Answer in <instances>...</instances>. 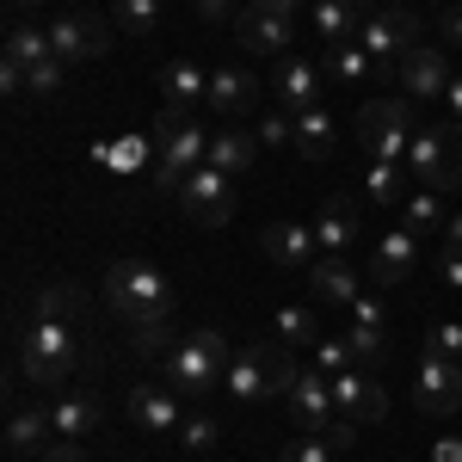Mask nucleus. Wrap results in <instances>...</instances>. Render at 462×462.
<instances>
[{"label":"nucleus","mask_w":462,"mask_h":462,"mask_svg":"<svg viewBox=\"0 0 462 462\" xmlns=\"http://www.w3.org/2000/svg\"><path fill=\"white\" fill-rule=\"evenodd\" d=\"M106 309L130 327V346L143 357H167L179 339V290L161 265L148 259H111L106 265Z\"/></svg>","instance_id":"1"},{"label":"nucleus","mask_w":462,"mask_h":462,"mask_svg":"<svg viewBox=\"0 0 462 462\" xmlns=\"http://www.w3.org/2000/svg\"><path fill=\"white\" fill-rule=\"evenodd\" d=\"M154 143H161V154H154L148 179H154V191L179 198V185H185V179H191L198 167H204V161H210V130H204L191 111L161 106V117H154Z\"/></svg>","instance_id":"2"},{"label":"nucleus","mask_w":462,"mask_h":462,"mask_svg":"<svg viewBox=\"0 0 462 462\" xmlns=\"http://www.w3.org/2000/svg\"><path fill=\"white\" fill-rule=\"evenodd\" d=\"M19 370L37 389H69L80 376V333L69 320H32V333L19 346Z\"/></svg>","instance_id":"3"},{"label":"nucleus","mask_w":462,"mask_h":462,"mask_svg":"<svg viewBox=\"0 0 462 462\" xmlns=\"http://www.w3.org/2000/svg\"><path fill=\"white\" fill-rule=\"evenodd\" d=\"M167 364V383L185 394H210L228 383V364H235V352H228V339L216 333V327H198V333H179L173 352L161 357Z\"/></svg>","instance_id":"4"},{"label":"nucleus","mask_w":462,"mask_h":462,"mask_svg":"<svg viewBox=\"0 0 462 462\" xmlns=\"http://www.w3.org/2000/svg\"><path fill=\"white\" fill-rule=\"evenodd\" d=\"M296 376H302V364L290 357V346H247V352H235L222 389L235 394V401H253L259 407V401H290Z\"/></svg>","instance_id":"5"},{"label":"nucleus","mask_w":462,"mask_h":462,"mask_svg":"<svg viewBox=\"0 0 462 462\" xmlns=\"http://www.w3.org/2000/svg\"><path fill=\"white\" fill-rule=\"evenodd\" d=\"M407 173L420 191H462V124H420L407 143Z\"/></svg>","instance_id":"6"},{"label":"nucleus","mask_w":462,"mask_h":462,"mask_svg":"<svg viewBox=\"0 0 462 462\" xmlns=\"http://www.w3.org/2000/svg\"><path fill=\"white\" fill-rule=\"evenodd\" d=\"M413 99H364L357 111V148L364 161H407V143H413Z\"/></svg>","instance_id":"7"},{"label":"nucleus","mask_w":462,"mask_h":462,"mask_svg":"<svg viewBox=\"0 0 462 462\" xmlns=\"http://www.w3.org/2000/svg\"><path fill=\"white\" fill-rule=\"evenodd\" d=\"M357 43L376 56V69H401V56H407V50H420V19H413L407 6H383V13H370V19H364Z\"/></svg>","instance_id":"8"},{"label":"nucleus","mask_w":462,"mask_h":462,"mask_svg":"<svg viewBox=\"0 0 462 462\" xmlns=\"http://www.w3.org/2000/svg\"><path fill=\"white\" fill-rule=\"evenodd\" d=\"M179 204L191 222H204V228H222V222H235V179L222 173V167H198V173L179 185Z\"/></svg>","instance_id":"9"},{"label":"nucleus","mask_w":462,"mask_h":462,"mask_svg":"<svg viewBox=\"0 0 462 462\" xmlns=\"http://www.w3.org/2000/svg\"><path fill=\"white\" fill-rule=\"evenodd\" d=\"M235 37H241V50H253V56H278L284 62L290 43H296V19L278 13L272 0H247L241 19H235Z\"/></svg>","instance_id":"10"},{"label":"nucleus","mask_w":462,"mask_h":462,"mask_svg":"<svg viewBox=\"0 0 462 462\" xmlns=\"http://www.w3.org/2000/svg\"><path fill=\"white\" fill-rule=\"evenodd\" d=\"M50 43H56V56L62 62H99L111 50V25L99 19V13H56L50 19Z\"/></svg>","instance_id":"11"},{"label":"nucleus","mask_w":462,"mask_h":462,"mask_svg":"<svg viewBox=\"0 0 462 462\" xmlns=\"http://www.w3.org/2000/svg\"><path fill=\"white\" fill-rule=\"evenodd\" d=\"M327 87H333V80H327V69H320V62H309V56H284V62H278V74H272L278 111H290V117L315 111Z\"/></svg>","instance_id":"12"},{"label":"nucleus","mask_w":462,"mask_h":462,"mask_svg":"<svg viewBox=\"0 0 462 462\" xmlns=\"http://www.w3.org/2000/svg\"><path fill=\"white\" fill-rule=\"evenodd\" d=\"M413 407H420V413H457L462 407V357L426 352L420 383H413Z\"/></svg>","instance_id":"13"},{"label":"nucleus","mask_w":462,"mask_h":462,"mask_svg":"<svg viewBox=\"0 0 462 462\" xmlns=\"http://www.w3.org/2000/svg\"><path fill=\"white\" fill-rule=\"evenodd\" d=\"M333 407L352 420V426H376L383 413H389V394L376 383V370H346V376H333Z\"/></svg>","instance_id":"14"},{"label":"nucleus","mask_w":462,"mask_h":462,"mask_svg":"<svg viewBox=\"0 0 462 462\" xmlns=\"http://www.w3.org/2000/svg\"><path fill=\"white\" fill-rule=\"evenodd\" d=\"M130 420H136V431L167 438V431L185 426V401H179L173 383H136L130 389Z\"/></svg>","instance_id":"15"},{"label":"nucleus","mask_w":462,"mask_h":462,"mask_svg":"<svg viewBox=\"0 0 462 462\" xmlns=\"http://www.w3.org/2000/svg\"><path fill=\"white\" fill-rule=\"evenodd\" d=\"M394 80L407 87V99H444L450 93V56L444 50H431V43H420V50H407L401 56V69H394Z\"/></svg>","instance_id":"16"},{"label":"nucleus","mask_w":462,"mask_h":462,"mask_svg":"<svg viewBox=\"0 0 462 462\" xmlns=\"http://www.w3.org/2000/svg\"><path fill=\"white\" fill-rule=\"evenodd\" d=\"M290 420H296V431H327L339 420V407H333V376H327V370H302V376H296V389H290Z\"/></svg>","instance_id":"17"},{"label":"nucleus","mask_w":462,"mask_h":462,"mask_svg":"<svg viewBox=\"0 0 462 462\" xmlns=\"http://www.w3.org/2000/svg\"><path fill=\"white\" fill-rule=\"evenodd\" d=\"M420 272V235L413 228H389L376 247H370V278L389 290V284H407Z\"/></svg>","instance_id":"18"},{"label":"nucleus","mask_w":462,"mask_h":462,"mask_svg":"<svg viewBox=\"0 0 462 462\" xmlns=\"http://www.w3.org/2000/svg\"><path fill=\"white\" fill-rule=\"evenodd\" d=\"M259 87H265V80H259L253 69H235V62H228V69L210 74V99H204V106L235 124V117H247V111L259 106Z\"/></svg>","instance_id":"19"},{"label":"nucleus","mask_w":462,"mask_h":462,"mask_svg":"<svg viewBox=\"0 0 462 462\" xmlns=\"http://www.w3.org/2000/svg\"><path fill=\"white\" fill-rule=\"evenodd\" d=\"M265 259L284 265V272H309L320 259L315 222H272V228H265Z\"/></svg>","instance_id":"20"},{"label":"nucleus","mask_w":462,"mask_h":462,"mask_svg":"<svg viewBox=\"0 0 462 462\" xmlns=\"http://www.w3.org/2000/svg\"><path fill=\"white\" fill-rule=\"evenodd\" d=\"M364 19H370V6H364V0H315V6H309V25H315V37L327 43V50L357 43Z\"/></svg>","instance_id":"21"},{"label":"nucleus","mask_w":462,"mask_h":462,"mask_svg":"<svg viewBox=\"0 0 462 462\" xmlns=\"http://www.w3.org/2000/svg\"><path fill=\"white\" fill-rule=\"evenodd\" d=\"M315 241H320V253H333V259H346V247L357 241V204L346 198V191L320 198V210H315Z\"/></svg>","instance_id":"22"},{"label":"nucleus","mask_w":462,"mask_h":462,"mask_svg":"<svg viewBox=\"0 0 462 462\" xmlns=\"http://www.w3.org/2000/svg\"><path fill=\"white\" fill-rule=\"evenodd\" d=\"M302 278H309V290H315L320 309H327V302H333V309H352L357 296H364V290H357V272L346 265V259H333V253H320Z\"/></svg>","instance_id":"23"},{"label":"nucleus","mask_w":462,"mask_h":462,"mask_svg":"<svg viewBox=\"0 0 462 462\" xmlns=\"http://www.w3.org/2000/svg\"><path fill=\"white\" fill-rule=\"evenodd\" d=\"M253 161H259V130H241V124H228V130H210V167L222 173H247Z\"/></svg>","instance_id":"24"},{"label":"nucleus","mask_w":462,"mask_h":462,"mask_svg":"<svg viewBox=\"0 0 462 462\" xmlns=\"http://www.w3.org/2000/svg\"><path fill=\"white\" fill-rule=\"evenodd\" d=\"M161 87H167V106H179V111H191V106L210 99V74L198 69L191 56H173V62L161 69Z\"/></svg>","instance_id":"25"},{"label":"nucleus","mask_w":462,"mask_h":462,"mask_svg":"<svg viewBox=\"0 0 462 462\" xmlns=\"http://www.w3.org/2000/svg\"><path fill=\"white\" fill-rule=\"evenodd\" d=\"M50 413H43V407H13V420H6V457H43V450H50V444H43V438H50Z\"/></svg>","instance_id":"26"},{"label":"nucleus","mask_w":462,"mask_h":462,"mask_svg":"<svg viewBox=\"0 0 462 462\" xmlns=\"http://www.w3.org/2000/svg\"><path fill=\"white\" fill-rule=\"evenodd\" d=\"M320 69H327V80H333V87H370V80H376V56H370V50H364V43H339V50H327V56H320Z\"/></svg>","instance_id":"27"},{"label":"nucleus","mask_w":462,"mask_h":462,"mask_svg":"<svg viewBox=\"0 0 462 462\" xmlns=\"http://www.w3.org/2000/svg\"><path fill=\"white\" fill-rule=\"evenodd\" d=\"M364 191H370L376 204H407L420 185L407 173V161H370V167H364Z\"/></svg>","instance_id":"28"},{"label":"nucleus","mask_w":462,"mask_h":462,"mask_svg":"<svg viewBox=\"0 0 462 462\" xmlns=\"http://www.w3.org/2000/svg\"><path fill=\"white\" fill-rule=\"evenodd\" d=\"M50 426L80 444L87 431H99V401H93V394H62V401L50 407Z\"/></svg>","instance_id":"29"},{"label":"nucleus","mask_w":462,"mask_h":462,"mask_svg":"<svg viewBox=\"0 0 462 462\" xmlns=\"http://www.w3.org/2000/svg\"><path fill=\"white\" fill-rule=\"evenodd\" d=\"M333 111L315 106V111H302L296 117V148H302V161H333Z\"/></svg>","instance_id":"30"},{"label":"nucleus","mask_w":462,"mask_h":462,"mask_svg":"<svg viewBox=\"0 0 462 462\" xmlns=\"http://www.w3.org/2000/svg\"><path fill=\"white\" fill-rule=\"evenodd\" d=\"M111 25L124 37H154L167 25V6L161 0H111Z\"/></svg>","instance_id":"31"},{"label":"nucleus","mask_w":462,"mask_h":462,"mask_svg":"<svg viewBox=\"0 0 462 462\" xmlns=\"http://www.w3.org/2000/svg\"><path fill=\"white\" fill-rule=\"evenodd\" d=\"M80 309H87V296H80V284H62V278H50V284H37V320H80Z\"/></svg>","instance_id":"32"},{"label":"nucleus","mask_w":462,"mask_h":462,"mask_svg":"<svg viewBox=\"0 0 462 462\" xmlns=\"http://www.w3.org/2000/svg\"><path fill=\"white\" fill-rule=\"evenodd\" d=\"M444 222H450V210H444L438 191H413L401 204V228H413V235H444Z\"/></svg>","instance_id":"33"},{"label":"nucleus","mask_w":462,"mask_h":462,"mask_svg":"<svg viewBox=\"0 0 462 462\" xmlns=\"http://www.w3.org/2000/svg\"><path fill=\"white\" fill-rule=\"evenodd\" d=\"M272 333H278L284 346H309V352H315L320 339H327V333H320V315H315V309H278V315H272Z\"/></svg>","instance_id":"34"},{"label":"nucleus","mask_w":462,"mask_h":462,"mask_svg":"<svg viewBox=\"0 0 462 462\" xmlns=\"http://www.w3.org/2000/svg\"><path fill=\"white\" fill-rule=\"evenodd\" d=\"M6 56H13L19 69H32V62H43V56H56V43H50V32H37V25H25V19H13V32H6Z\"/></svg>","instance_id":"35"},{"label":"nucleus","mask_w":462,"mask_h":462,"mask_svg":"<svg viewBox=\"0 0 462 462\" xmlns=\"http://www.w3.org/2000/svg\"><path fill=\"white\" fill-rule=\"evenodd\" d=\"M315 364L327 370V376H346V370H357V352H352V339L346 333H327L315 346Z\"/></svg>","instance_id":"36"},{"label":"nucleus","mask_w":462,"mask_h":462,"mask_svg":"<svg viewBox=\"0 0 462 462\" xmlns=\"http://www.w3.org/2000/svg\"><path fill=\"white\" fill-rule=\"evenodd\" d=\"M62 74H69V62H62V56H43V62H32V69H25V93H37V99L62 93Z\"/></svg>","instance_id":"37"},{"label":"nucleus","mask_w":462,"mask_h":462,"mask_svg":"<svg viewBox=\"0 0 462 462\" xmlns=\"http://www.w3.org/2000/svg\"><path fill=\"white\" fill-rule=\"evenodd\" d=\"M173 438H185V450H198V457H204V450H216V438H222V426H216L210 413H185V426H179Z\"/></svg>","instance_id":"38"},{"label":"nucleus","mask_w":462,"mask_h":462,"mask_svg":"<svg viewBox=\"0 0 462 462\" xmlns=\"http://www.w3.org/2000/svg\"><path fill=\"white\" fill-rule=\"evenodd\" d=\"M346 339H352V352L364 370H376L383 364V327H346Z\"/></svg>","instance_id":"39"},{"label":"nucleus","mask_w":462,"mask_h":462,"mask_svg":"<svg viewBox=\"0 0 462 462\" xmlns=\"http://www.w3.org/2000/svg\"><path fill=\"white\" fill-rule=\"evenodd\" d=\"M333 457H339V450H333L320 431H302V438H296V444L284 450V462H333Z\"/></svg>","instance_id":"40"},{"label":"nucleus","mask_w":462,"mask_h":462,"mask_svg":"<svg viewBox=\"0 0 462 462\" xmlns=\"http://www.w3.org/2000/svg\"><path fill=\"white\" fill-rule=\"evenodd\" d=\"M284 143H296V117H290V111L259 117V148H284Z\"/></svg>","instance_id":"41"},{"label":"nucleus","mask_w":462,"mask_h":462,"mask_svg":"<svg viewBox=\"0 0 462 462\" xmlns=\"http://www.w3.org/2000/svg\"><path fill=\"white\" fill-rule=\"evenodd\" d=\"M426 352H438V357H462V327H457V320L431 327V333H426Z\"/></svg>","instance_id":"42"},{"label":"nucleus","mask_w":462,"mask_h":462,"mask_svg":"<svg viewBox=\"0 0 462 462\" xmlns=\"http://www.w3.org/2000/svg\"><path fill=\"white\" fill-rule=\"evenodd\" d=\"M352 327H389L383 296H357V302H352Z\"/></svg>","instance_id":"43"},{"label":"nucleus","mask_w":462,"mask_h":462,"mask_svg":"<svg viewBox=\"0 0 462 462\" xmlns=\"http://www.w3.org/2000/svg\"><path fill=\"white\" fill-rule=\"evenodd\" d=\"M111 161H117L124 173H143V167H148V143H143V136H136V143H117V148H111Z\"/></svg>","instance_id":"44"},{"label":"nucleus","mask_w":462,"mask_h":462,"mask_svg":"<svg viewBox=\"0 0 462 462\" xmlns=\"http://www.w3.org/2000/svg\"><path fill=\"white\" fill-rule=\"evenodd\" d=\"M241 6H247V0H198L204 19H241Z\"/></svg>","instance_id":"45"},{"label":"nucleus","mask_w":462,"mask_h":462,"mask_svg":"<svg viewBox=\"0 0 462 462\" xmlns=\"http://www.w3.org/2000/svg\"><path fill=\"white\" fill-rule=\"evenodd\" d=\"M37 462H87V450H80L74 438H62V444H50V450H43Z\"/></svg>","instance_id":"46"},{"label":"nucleus","mask_w":462,"mask_h":462,"mask_svg":"<svg viewBox=\"0 0 462 462\" xmlns=\"http://www.w3.org/2000/svg\"><path fill=\"white\" fill-rule=\"evenodd\" d=\"M438 272H444V284H457V290H462V253H457V247H444V253H438Z\"/></svg>","instance_id":"47"},{"label":"nucleus","mask_w":462,"mask_h":462,"mask_svg":"<svg viewBox=\"0 0 462 462\" xmlns=\"http://www.w3.org/2000/svg\"><path fill=\"white\" fill-rule=\"evenodd\" d=\"M0 87H6V93H25V69H19L13 56H0Z\"/></svg>","instance_id":"48"},{"label":"nucleus","mask_w":462,"mask_h":462,"mask_svg":"<svg viewBox=\"0 0 462 462\" xmlns=\"http://www.w3.org/2000/svg\"><path fill=\"white\" fill-rule=\"evenodd\" d=\"M438 32L450 37V43H462V6H450V13H444V25H438Z\"/></svg>","instance_id":"49"},{"label":"nucleus","mask_w":462,"mask_h":462,"mask_svg":"<svg viewBox=\"0 0 462 462\" xmlns=\"http://www.w3.org/2000/svg\"><path fill=\"white\" fill-rule=\"evenodd\" d=\"M444 106H450V124H462V74L450 80V93H444Z\"/></svg>","instance_id":"50"},{"label":"nucleus","mask_w":462,"mask_h":462,"mask_svg":"<svg viewBox=\"0 0 462 462\" xmlns=\"http://www.w3.org/2000/svg\"><path fill=\"white\" fill-rule=\"evenodd\" d=\"M444 247H457V253H462V210L444 222Z\"/></svg>","instance_id":"51"},{"label":"nucleus","mask_w":462,"mask_h":462,"mask_svg":"<svg viewBox=\"0 0 462 462\" xmlns=\"http://www.w3.org/2000/svg\"><path fill=\"white\" fill-rule=\"evenodd\" d=\"M438 462H462V444H438Z\"/></svg>","instance_id":"52"},{"label":"nucleus","mask_w":462,"mask_h":462,"mask_svg":"<svg viewBox=\"0 0 462 462\" xmlns=\"http://www.w3.org/2000/svg\"><path fill=\"white\" fill-rule=\"evenodd\" d=\"M32 6H50V0H13V13H32Z\"/></svg>","instance_id":"53"}]
</instances>
